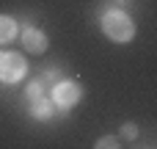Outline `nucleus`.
<instances>
[{
	"mask_svg": "<svg viewBox=\"0 0 157 149\" xmlns=\"http://www.w3.org/2000/svg\"><path fill=\"white\" fill-rule=\"evenodd\" d=\"M30 116L36 119V122H47V119H52V113H55V102L50 100V97H39V100H30Z\"/></svg>",
	"mask_w": 157,
	"mask_h": 149,
	"instance_id": "5",
	"label": "nucleus"
},
{
	"mask_svg": "<svg viewBox=\"0 0 157 149\" xmlns=\"http://www.w3.org/2000/svg\"><path fill=\"white\" fill-rule=\"evenodd\" d=\"M11 39H17V22L0 14V44H8Z\"/></svg>",
	"mask_w": 157,
	"mask_h": 149,
	"instance_id": "6",
	"label": "nucleus"
},
{
	"mask_svg": "<svg viewBox=\"0 0 157 149\" xmlns=\"http://www.w3.org/2000/svg\"><path fill=\"white\" fill-rule=\"evenodd\" d=\"M110 147H119V138L116 135H105L97 141V149H110Z\"/></svg>",
	"mask_w": 157,
	"mask_h": 149,
	"instance_id": "8",
	"label": "nucleus"
},
{
	"mask_svg": "<svg viewBox=\"0 0 157 149\" xmlns=\"http://www.w3.org/2000/svg\"><path fill=\"white\" fill-rule=\"evenodd\" d=\"M22 44H25V50H28V53L41 55V53L47 50L50 39H47V33H44V30H39V28H25V33H22Z\"/></svg>",
	"mask_w": 157,
	"mask_h": 149,
	"instance_id": "4",
	"label": "nucleus"
},
{
	"mask_svg": "<svg viewBox=\"0 0 157 149\" xmlns=\"http://www.w3.org/2000/svg\"><path fill=\"white\" fill-rule=\"evenodd\" d=\"M121 135H124V138H138V127H135V124H124V127H121Z\"/></svg>",
	"mask_w": 157,
	"mask_h": 149,
	"instance_id": "9",
	"label": "nucleus"
},
{
	"mask_svg": "<svg viewBox=\"0 0 157 149\" xmlns=\"http://www.w3.org/2000/svg\"><path fill=\"white\" fill-rule=\"evenodd\" d=\"M25 97H28V102H30V100H39V97H47V80H44V77L30 80L28 88H25Z\"/></svg>",
	"mask_w": 157,
	"mask_h": 149,
	"instance_id": "7",
	"label": "nucleus"
},
{
	"mask_svg": "<svg viewBox=\"0 0 157 149\" xmlns=\"http://www.w3.org/2000/svg\"><path fill=\"white\" fill-rule=\"evenodd\" d=\"M28 75V64L19 53H0V80L3 83H19Z\"/></svg>",
	"mask_w": 157,
	"mask_h": 149,
	"instance_id": "3",
	"label": "nucleus"
},
{
	"mask_svg": "<svg viewBox=\"0 0 157 149\" xmlns=\"http://www.w3.org/2000/svg\"><path fill=\"white\" fill-rule=\"evenodd\" d=\"M80 97H83V88H80L75 80H58V83L52 86V94H50V100H52L55 108H61V111L75 108V105L80 102Z\"/></svg>",
	"mask_w": 157,
	"mask_h": 149,
	"instance_id": "2",
	"label": "nucleus"
},
{
	"mask_svg": "<svg viewBox=\"0 0 157 149\" xmlns=\"http://www.w3.org/2000/svg\"><path fill=\"white\" fill-rule=\"evenodd\" d=\"M102 30H105V36L110 39V41H119V44H124V41H130L132 36H135V22L124 14V11H105L102 14Z\"/></svg>",
	"mask_w": 157,
	"mask_h": 149,
	"instance_id": "1",
	"label": "nucleus"
}]
</instances>
